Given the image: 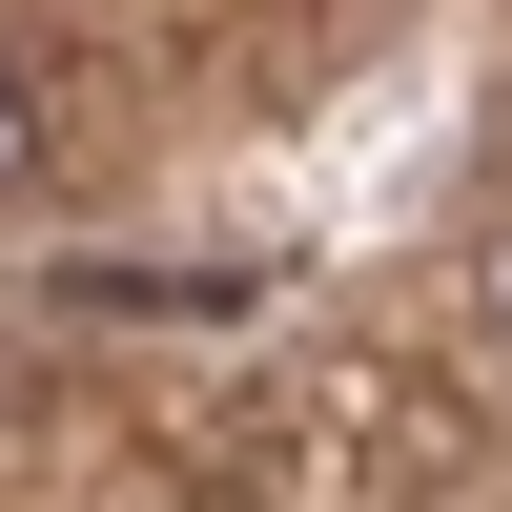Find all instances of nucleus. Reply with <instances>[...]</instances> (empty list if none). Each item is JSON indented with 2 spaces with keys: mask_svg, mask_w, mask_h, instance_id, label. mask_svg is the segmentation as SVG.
I'll return each instance as SVG.
<instances>
[{
  "mask_svg": "<svg viewBox=\"0 0 512 512\" xmlns=\"http://www.w3.org/2000/svg\"><path fill=\"white\" fill-rule=\"evenodd\" d=\"M492 308H512V226H492Z\"/></svg>",
  "mask_w": 512,
  "mask_h": 512,
  "instance_id": "2",
  "label": "nucleus"
},
{
  "mask_svg": "<svg viewBox=\"0 0 512 512\" xmlns=\"http://www.w3.org/2000/svg\"><path fill=\"white\" fill-rule=\"evenodd\" d=\"M21 164H41V103H21V62H0V185H21Z\"/></svg>",
  "mask_w": 512,
  "mask_h": 512,
  "instance_id": "1",
  "label": "nucleus"
}]
</instances>
